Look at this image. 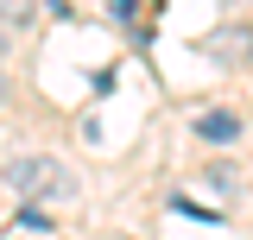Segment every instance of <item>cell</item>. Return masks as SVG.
Returning <instances> with one entry per match:
<instances>
[{"mask_svg": "<svg viewBox=\"0 0 253 240\" xmlns=\"http://www.w3.org/2000/svg\"><path fill=\"white\" fill-rule=\"evenodd\" d=\"M108 13H114V19H133V13H139V0H108Z\"/></svg>", "mask_w": 253, "mask_h": 240, "instance_id": "6", "label": "cell"}, {"mask_svg": "<svg viewBox=\"0 0 253 240\" xmlns=\"http://www.w3.org/2000/svg\"><path fill=\"white\" fill-rule=\"evenodd\" d=\"M0 57H6V32H0Z\"/></svg>", "mask_w": 253, "mask_h": 240, "instance_id": "7", "label": "cell"}, {"mask_svg": "<svg viewBox=\"0 0 253 240\" xmlns=\"http://www.w3.org/2000/svg\"><path fill=\"white\" fill-rule=\"evenodd\" d=\"M203 183H209V190H221V196H228V183H234V171H228V164H215V171H209V177H203Z\"/></svg>", "mask_w": 253, "mask_h": 240, "instance_id": "5", "label": "cell"}, {"mask_svg": "<svg viewBox=\"0 0 253 240\" xmlns=\"http://www.w3.org/2000/svg\"><path fill=\"white\" fill-rule=\"evenodd\" d=\"M6 183H13L26 202H63V196H76V177L63 171L57 158H44V152L6 158Z\"/></svg>", "mask_w": 253, "mask_h": 240, "instance_id": "1", "label": "cell"}, {"mask_svg": "<svg viewBox=\"0 0 253 240\" xmlns=\"http://www.w3.org/2000/svg\"><path fill=\"white\" fill-rule=\"evenodd\" d=\"M0 101H6V76H0Z\"/></svg>", "mask_w": 253, "mask_h": 240, "instance_id": "8", "label": "cell"}, {"mask_svg": "<svg viewBox=\"0 0 253 240\" xmlns=\"http://www.w3.org/2000/svg\"><path fill=\"white\" fill-rule=\"evenodd\" d=\"M13 228H19V234H51V215L38 209V202H26V209H19V221H13Z\"/></svg>", "mask_w": 253, "mask_h": 240, "instance_id": "3", "label": "cell"}, {"mask_svg": "<svg viewBox=\"0 0 253 240\" xmlns=\"http://www.w3.org/2000/svg\"><path fill=\"white\" fill-rule=\"evenodd\" d=\"M196 139H203V146H234V139H241V114H228V108L203 114L196 120Z\"/></svg>", "mask_w": 253, "mask_h": 240, "instance_id": "2", "label": "cell"}, {"mask_svg": "<svg viewBox=\"0 0 253 240\" xmlns=\"http://www.w3.org/2000/svg\"><path fill=\"white\" fill-rule=\"evenodd\" d=\"M32 13H38V0H0V19L6 26H32Z\"/></svg>", "mask_w": 253, "mask_h": 240, "instance_id": "4", "label": "cell"}]
</instances>
